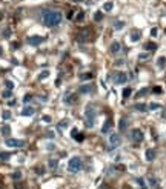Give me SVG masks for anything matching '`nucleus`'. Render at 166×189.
<instances>
[{
    "mask_svg": "<svg viewBox=\"0 0 166 189\" xmlns=\"http://www.w3.org/2000/svg\"><path fill=\"white\" fill-rule=\"evenodd\" d=\"M62 12L59 11H51V9H46L42 12V22L46 25V26H57L60 25L62 22Z\"/></svg>",
    "mask_w": 166,
    "mask_h": 189,
    "instance_id": "nucleus-1",
    "label": "nucleus"
},
{
    "mask_svg": "<svg viewBox=\"0 0 166 189\" xmlns=\"http://www.w3.org/2000/svg\"><path fill=\"white\" fill-rule=\"evenodd\" d=\"M82 169V158L80 157H72L68 160V171L72 174H77Z\"/></svg>",
    "mask_w": 166,
    "mask_h": 189,
    "instance_id": "nucleus-2",
    "label": "nucleus"
},
{
    "mask_svg": "<svg viewBox=\"0 0 166 189\" xmlns=\"http://www.w3.org/2000/svg\"><path fill=\"white\" fill-rule=\"evenodd\" d=\"M85 117H86V126H88V128H92V125H94V119H96V109L92 108V105H88V106H86Z\"/></svg>",
    "mask_w": 166,
    "mask_h": 189,
    "instance_id": "nucleus-3",
    "label": "nucleus"
},
{
    "mask_svg": "<svg viewBox=\"0 0 166 189\" xmlns=\"http://www.w3.org/2000/svg\"><path fill=\"white\" fill-rule=\"evenodd\" d=\"M6 146L9 148H23L25 146V141L23 140H17V138H6Z\"/></svg>",
    "mask_w": 166,
    "mask_h": 189,
    "instance_id": "nucleus-4",
    "label": "nucleus"
},
{
    "mask_svg": "<svg viewBox=\"0 0 166 189\" xmlns=\"http://www.w3.org/2000/svg\"><path fill=\"white\" fill-rule=\"evenodd\" d=\"M131 140L135 141V143H140V141L143 140V132H141L140 129H132V132H131Z\"/></svg>",
    "mask_w": 166,
    "mask_h": 189,
    "instance_id": "nucleus-5",
    "label": "nucleus"
},
{
    "mask_svg": "<svg viewBox=\"0 0 166 189\" xmlns=\"http://www.w3.org/2000/svg\"><path fill=\"white\" fill-rule=\"evenodd\" d=\"M43 40H45V37H42V35H31V37H28V43L32 45V46L40 45Z\"/></svg>",
    "mask_w": 166,
    "mask_h": 189,
    "instance_id": "nucleus-6",
    "label": "nucleus"
},
{
    "mask_svg": "<svg viewBox=\"0 0 166 189\" xmlns=\"http://www.w3.org/2000/svg\"><path fill=\"white\" fill-rule=\"evenodd\" d=\"M118 145H120V135L118 134H111L109 135V146H111V149L117 148Z\"/></svg>",
    "mask_w": 166,
    "mask_h": 189,
    "instance_id": "nucleus-7",
    "label": "nucleus"
},
{
    "mask_svg": "<svg viewBox=\"0 0 166 189\" xmlns=\"http://www.w3.org/2000/svg\"><path fill=\"white\" fill-rule=\"evenodd\" d=\"M114 82H115L117 85H123V83H126V82H128L126 74H125V72H117V74H115V77H114Z\"/></svg>",
    "mask_w": 166,
    "mask_h": 189,
    "instance_id": "nucleus-8",
    "label": "nucleus"
},
{
    "mask_svg": "<svg viewBox=\"0 0 166 189\" xmlns=\"http://www.w3.org/2000/svg\"><path fill=\"white\" fill-rule=\"evenodd\" d=\"M34 112H35V109L34 108H31V106H26L20 114L23 115V117H31V115H34Z\"/></svg>",
    "mask_w": 166,
    "mask_h": 189,
    "instance_id": "nucleus-9",
    "label": "nucleus"
},
{
    "mask_svg": "<svg viewBox=\"0 0 166 189\" xmlns=\"http://www.w3.org/2000/svg\"><path fill=\"white\" fill-rule=\"evenodd\" d=\"M111 128H112V120L108 119V120L105 122V125L102 126V132H103V134H106V132H109V131H111Z\"/></svg>",
    "mask_w": 166,
    "mask_h": 189,
    "instance_id": "nucleus-10",
    "label": "nucleus"
},
{
    "mask_svg": "<svg viewBox=\"0 0 166 189\" xmlns=\"http://www.w3.org/2000/svg\"><path fill=\"white\" fill-rule=\"evenodd\" d=\"M145 157H146L148 161H152V160L155 158V151H154V149H148L146 152H145Z\"/></svg>",
    "mask_w": 166,
    "mask_h": 189,
    "instance_id": "nucleus-11",
    "label": "nucleus"
},
{
    "mask_svg": "<svg viewBox=\"0 0 166 189\" xmlns=\"http://www.w3.org/2000/svg\"><path fill=\"white\" fill-rule=\"evenodd\" d=\"M72 138H74V140H77V141H83L85 137H83V134H80V132H79L76 128H74V129H72Z\"/></svg>",
    "mask_w": 166,
    "mask_h": 189,
    "instance_id": "nucleus-12",
    "label": "nucleus"
},
{
    "mask_svg": "<svg viewBox=\"0 0 166 189\" xmlns=\"http://www.w3.org/2000/svg\"><path fill=\"white\" fill-rule=\"evenodd\" d=\"M111 52H112V54H117V52H120V49H122V45L118 43V42H114L112 45H111Z\"/></svg>",
    "mask_w": 166,
    "mask_h": 189,
    "instance_id": "nucleus-13",
    "label": "nucleus"
},
{
    "mask_svg": "<svg viewBox=\"0 0 166 189\" xmlns=\"http://www.w3.org/2000/svg\"><path fill=\"white\" fill-rule=\"evenodd\" d=\"M126 128H128V120L126 119H120V122H118V131H126Z\"/></svg>",
    "mask_w": 166,
    "mask_h": 189,
    "instance_id": "nucleus-14",
    "label": "nucleus"
},
{
    "mask_svg": "<svg viewBox=\"0 0 166 189\" xmlns=\"http://www.w3.org/2000/svg\"><path fill=\"white\" fill-rule=\"evenodd\" d=\"M129 39H131V42H138L140 40V32L138 31H132L131 34H129Z\"/></svg>",
    "mask_w": 166,
    "mask_h": 189,
    "instance_id": "nucleus-15",
    "label": "nucleus"
},
{
    "mask_svg": "<svg viewBox=\"0 0 166 189\" xmlns=\"http://www.w3.org/2000/svg\"><path fill=\"white\" fill-rule=\"evenodd\" d=\"M145 49H148V51H154V49H157V45H155L154 42H148V43L145 45Z\"/></svg>",
    "mask_w": 166,
    "mask_h": 189,
    "instance_id": "nucleus-16",
    "label": "nucleus"
},
{
    "mask_svg": "<svg viewBox=\"0 0 166 189\" xmlns=\"http://www.w3.org/2000/svg\"><path fill=\"white\" fill-rule=\"evenodd\" d=\"M48 166L51 168V169H55L59 166V160H55V158H51L49 161H48Z\"/></svg>",
    "mask_w": 166,
    "mask_h": 189,
    "instance_id": "nucleus-17",
    "label": "nucleus"
},
{
    "mask_svg": "<svg viewBox=\"0 0 166 189\" xmlns=\"http://www.w3.org/2000/svg\"><path fill=\"white\" fill-rule=\"evenodd\" d=\"M0 132H2L3 135H9V134H11V128H9L8 125H5V126H2V129H0Z\"/></svg>",
    "mask_w": 166,
    "mask_h": 189,
    "instance_id": "nucleus-18",
    "label": "nucleus"
},
{
    "mask_svg": "<svg viewBox=\"0 0 166 189\" xmlns=\"http://www.w3.org/2000/svg\"><path fill=\"white\" fill-rule=\"evenodd\" d=\"M164 65H166V59H164V57H158V60H157V66H158L160 69H163Z\"/></svg>",
    "mask_w": 166,
    "mask_h": 189,
    "instance_id": "nucleus-19",
    "label": "nucleus"
},
{
    "mask_svg": "<svg viewBox=\"0 0 166 189\" xmlns=\"http://www.w3.org/2000/svg\"><path fill=\"white\" fill-rule=\"evenodd\" d=\"M134 108H135V109H138V111H141V112L148 109V106H146L145 103H135V105H134Z\"/></svg>",
    "mask_w": 166,
    "mask_h": 189,
    "instance_id": "nucleus-20",
    "label": "nucleus"
},
{
    "mask_svg": "<svg viewBox=\"0 0 166 189\" xmlns=\"http://www.w3.org/2000/svg\"><path fill=\"white\" fill-rule=\"evenodd\" d=\"M48 77H49V71H48V69H45V71H42V72L39 74V79H40V80L48 79Z\"/></svg>",
    "mask_w": 166,
    "mask_h": 189,
    "instance_id": "nucleus-21",
    "label": "nucleus"
},
{
    "mask_svg": "<svg viewBox=\"0 0 166 189\" xmlns=\"http://www.w3.org/2000/svg\"><path fill=\"white\" fill-rule=\"evenodd\" d=\"M9 158H11V154H9V152H0V160L6 161V160H9Z\"/></svg>",
    "mask_w": 166,
    "mask_h": 189,
    "instance_id": "nucleus-22",
    "label": "nucleus"
},
{
    "mask_svg": "<svg viewBox=\"0 0 166 189\" xmlns=\"http://www.w3.org/2000/svg\"><path fill=\"white\" fill-rule=\"evenodd\" d=\"M89 79H92V74H91V72L80 74V80H89Z\"/></svg>",
    "mask_w": 166,
    "mask_h": 189,
    "instance_id": "nucleus-23",
    "label": "nucleus"
},
{
    "mask_svg": "<svg viewBox=\"0 0 166 189\" xmlns=\"http://www.w3.org/2000/svg\"><path fill=\"white\" fill-rule=\"evenodd\" d=\"M131 94H132V89H131V88H125V89H123V97H125V99H128Z\"/></svg>",
    "mask_w": 166,
    "mask_h": 189,
    "instance_id": "nucleus-24",
    "label": "nucleus"
},
{
    "mask_svg": "<svg viewBox=\"0 0 166 189\" xmlns=\"http://www.w3.org/2000/svg\"><path fill=\"white\" fill-rule=\"evenodd\" d=\"M89 91H91V86H89V85H85V86H80V92H82V94H88Z\"/></svg>",
    "mask_w": 166,
    "mask_h": 189,
    "instance_id": "nucleus-25",
    "label": "nucleus"
},
{
    "mask_svg": "<svg viewBox=\"0 0 166 189\" xmlns=\"http://www.w3.org/2000/svg\"><path fill=\"white\" fill-rule=\"evenodd\" d=\"M88 34H89V31H86V29H85L83 32H80L79 39H80V40H86V39H88Z\"/></svg>",
    "mask_w": 166,
    "mask_h": 189,
    "instance_id": "nucleus-26",
    "label": "nucleus"
},
{
    "mask_svg": "<svg viewBox=\"0 0 166 189\" xmlns=\"http://www.w3.org/2000/svg\"><path fill=\"white\" fill-rule=\"evenodd\" d=\"M2 119H3V120H9V119H11V112H9V111H3V112H2Z\"/></svg>",
    "mask_w": 166,
    "mask_h": 189,
    "instance_id": "nucleus-27",
    "label": "nucleus"
},
{
    "mask_svg": "<svg viewBox=\"0 0 166 189\" xmlns=\"http://www.w3.org/2000/svg\"><path fill=\"white\" fill-rule=\"evenodd\" d=\"M161 106L158 105V103H151L149 106H148V109H151V111H155V109H160Z\"/></svg>",
    "mask_w": 166,
    "mask_h": 189,
    "instance_id": "nucleus-28",
    "label": "nucleus"
},
{
    "mask_svg": "<svg viewBox=\"0 0 166 189\" xmlns=\"http://www.w3.org/2000/svg\"><path fill=\"white\" fill-rule=\"evenodd\" d=\"M11 96H12V94H11V89H6V91L2 92V97H3V99H9Z\"/></svg>",
    "mask_w": 166,
    "mask_h": 189,
    "instance_id": "nucleus-29",
    "label": "nucleus"
},
{
    "mask_svg": "<svg viewBox=\"0 0 166 189\" xmlns=\"http://www.w3.org/2000/svg\"><path fill=\"white\" fill-rule=\"evenodd\" d=\"M112 6H114V5L111 3V2H106V3L103 5V9H105V11H111V9H112Z\"/></svg>",
    "mask_w": 166,
    "mask_h": 189,
    "instance_id": "nucleus-30",
    "label": "nucleus"
},
{
    "mask_svg": "<svg viewBox=\"0 0 166 189\" xmlns=\"http://www.w3.org/2000/svg\"><path fill=\"white\" fill-rule=\"evenodd\" d=\"M5 86H6V89H11V91L14 89V83H12L11 80H6V82H5Z\"/></svg>",
    "mask_w": 166,
    "mask_h": 189,
    "instance_id": "nucleus-31",
    "label": "nucleus"
},
{
    "mask_svg": "<svg viewBox=\"0 0 166 189\" xmlns=\"http://www.w3.org/2000/svg\"><path fill=\"white\" fill-rule=\"evenodd\" d=\"M65 103H74V96H72V94L65 97Z\"/></svg>",
    "mask_w": 166,
    "mask_h": 189,
    "instance_id": "nucleus-32",
    "label": "nucleus"
},
{
    "mask_svg": "<svg viewBox=\"0 0 166 189\" xmlns=\"http://www.w3.org/2000/svg\"><path fill=\"white\" fill-rule=\"evenodd\" d=\"M102 18H103V14H102V12H97V14L94 15V20H96V22H100Z\"/></svg>",
    "mask_w": 166,
    "mask_h": 189,
    "instance_id": "nucleus-33",
    "label": "nucleus"
},
{
    "mask_svg": "<svg viewBox=\"0 0 166 189\" xmlns=\"http://www.w3.org/2000/svg\"><path fill=\"white\" fill-rule=\"evenodd\" d=\"M12 178H14V180H20V178H22V172H18V171L14 172V174H12Z\"/></svg>",
    "mask_w": 166,
    "mask_h": 189,
    "instance_id": "nucleus-34",
    "label": "nucleus"
},
{
    "mask_svg": "<svg viewBox=\"0 0 166 189\" xmlns=\"http://www.w3.org/2000/svg\"><path fill=\"white\" fill-rule=\"evenodd\" d=\"M46 149H48V151H54V149H55V145H54V143H48V145H46Z\"/></svg>",
    "mask_w": 166,
    "mask_h": 189,
    "instance_id": "nucleus-35",
    "label": "nucleus"
},
{
    "mask_svg": "<svg viewBox=\"0 0 166 189\" xmlns=\"http://www.w3.org/2000/svg\"><path fill=\"white\" fill-rule=\"evenodd\" d=\"M123 26H125V23H123V22H117V23H115V29H122Z\"/></svg>",
    "mask_w": 166,
    "mask_h": 189,
    "instance_id": "nucleus-36",
    "label": "nucleus"
},
{
    "mask_svg": "<svg viewBox=\"0 0 166 189\" xmlns=\"http://www.w3.org/2000/svg\"><path fill=\"white\" fill-rule=\"evenodd\" d=\"M152 91H154V94H161V88H160V86H155Z\"/></svg>",
    "mask_w": 166,
    "mask_h": 189,
    "instance_id": "nucleus-37",
    "label": "nucleus"
},
{
    "mask_svg": "<svg viewBox=\"0 0 166 189\" xmlns=\"http://www.w3.org/2000/svg\"><path fill=\"white\" fill-rule=\"evenodd\" d=\"M59 126H60V128H62V129H63V128H66V126H68V122H66V120H62V122H60V125H59Z\"/></svg>",
    "mask_w": 166,
    "mask_h": 189,
    "instance_id": "nucleus-38",
    "label": "nucleus"
},
{
    "mask_svg": "<svg viewBox=\"0 0 166 189\" xmlns=\"http://www.w3.org/2000/svg\"><path fill=\"white\" fill-rule=\"evenodd\" d=\"M157 32H158V31H157V28H152V29H151V35H152V37H155V35H157Z\"/></svg>",
    "mask_w": 166,
    "mask_h": 189,
    "instance_id": "nucleus-39",
    "label": "nucleus"
},
{
    "mask_svg": "<svg viewBox=\"0 0 166 189\" xmlns=\"http://www.w3.org/2000/svg\"><path fill=\"white\" fill-rule=\"evenodd\" d=\"M85 18V12H80L79 15H77V20H83Z\"/></svg>",
    "mask_w": 166,
    "mask_h": 189,
    "instance_id": "nucleus-40",
    "label": "nucleus"
},
{
    "mask_svg": "<svg viewBox=\"0 0 166 189\" xmlns=\"http://www.w3.org/2000/svg\"><path fill=\"white\" fill-rule=\"evenodd\" d=\"M138 59H140V60H143V59H148V54H140V55H138Z\"/></svg>",
    "mask_w": 166,
    "mask_h": 189,
    "instance_id": "nucleus-41",
    "label": "nucleus"
},
{
    "mask_svg": "<svg viewBox=\"0 0 166 189\" xmlns=\"http://www.w3.org/2000/svg\"><path fill=\"white\" fill-rule=\"evenodd\" d=\"M66 17H68V18H72V17H74V11H69V12L66 14Z\"/></svg>",
    "mask_w": 166,
    "mask_h": 189,
    "instance_id": "nucleus-42",
    "label": "nucleus"
},
{
    "mask_svg": "<svg viewBox=\"0 0 166 189\" xmlns=\"http://www.w3.org/2000/svg\"><path fill=\"white\" fill-rule=\"evenodd\" d=\"M29 100H31V96H25V99H23V102H25V103H28Z\"/></svg>",
    "mask_w": 166,
    "mask_h": 189,
    "instance_id": "nucleus-43",
    "label": "nucleus"
},
{
    "mask_svg": "<svg viewBox=\"0 0 166 189\" xmlns=\"http://www.w3.org/2000/svg\"><path fill=\"white\" fill-rule=\"evenodd\" d=\"M43 122H51V117L49 115H43Z\"/></svg>",
    "mask_w": 166,
    "mask_h": 189,
    "instance_id": "nucleus-44",
    "label": "nucleus"
},
{
    "mask_svg": "<svg viewBox=\"0 0 166 189\" xmlns=\"http://www.w3.org/2000/svg\"><path fill=\"white\" fill-rule=\"evenodd\" d=\"M37 174L42 175V174H43V168H37Z\"/></svg>",
    "mask_w": 166,
    "mask_h": 189,
    "instance_id": "nucleus-45",
    "label": "nucleus"
},
{
    "mask_svg": "<svg viewBox=\"0 0 166 189\" xmlns=\"http://www.w3.org/2000/svg\"><path fill=\"white\" fill-rule=\"evenodd\" d=\"M146 92H148V89H141V91L138 92V96H143V94H146Z\"/></svg>",
    "mask_w": 166,
    "mask_h": 189,
    "instance_id": "nucleus-46",
    "label": "nucleus"
},
{
    "mask_svg": "<svg viewBox=\"0 0 166 189\" xmlns=\"http://www.w3.org/2000/svg\"><path fill=\"white\" fill-rule=\"evenodd\" d=\"M46 135H48V137H54V132H51V131H48V132H46Z\"/></svg>",
    "mask_w": 166,
    "mask_h": 189,
    "instance_id": "nucleus-47",
    "label": "nucleus"
},
{
    "mask_svg": "<svg viewBox=\"0 0 166 189\" xmlns=\"http://www.w3.org/2000/svg\"><path fill=\"white\" fill-rule=\"evenodd\" d=\"M141 189H148V186H146V184H143V186H141Z\"/></svg>",
    "mask_w": 166,
    "mask_h": 189,
    "instance_id": "nucleus-48",
    "label": "nucleus"
},
{
    "mask_svg": "<svg viewBox=\"0 0 166 189\" xmlns=\"http://www.w3.org/2000/svg\"><path fill=\"white\" fill-rule=\"evenodd\" d=\"M74 2H82V0H74Z\"/></svg>",
    "mask_w": 166,
    "mask_h": 189,
    "instance_id": "nucleus-49",
    "label": "nucleus"
},
{
    "mask_svg": "<svg viewBox=\"0 0 166 189\" xmlns=\"http://www.w3.org/2000/svg\"><path fill=\"white\" fill-rule=\"evenodd\" d=\"M0 55H2V48H0Z\"/></svg>",
    "mask_w": 166,
    "mask_h": 189,
    "instance_id": "nucleus-50",
    "label": "nucleus"
}]
</instances>
